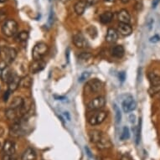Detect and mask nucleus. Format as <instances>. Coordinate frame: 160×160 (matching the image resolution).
Instances as JSON below:
<instances>
[{
  "label": "nucleus",
  "instance_id": "1",
  "mask_svg": "<svg viewBox=\"0 0 160 160\" xmlns=\"http://www.w3.org/2000/svg\"><path fill=\"white\" fill-rule=\"evenodd\" d=\"M48 51H49V46L45 43H37L32 50V57L34 61H40L45 57Z\"/></svg>",
  "mask_w": 160,
  "mask_h": 160
},
{
  "label": "nucleus",
  "instance_id": "2",
  "mask_svg": "<svg viewBox=\"0 0 160 160\" xmlns=\"http://www.w3.org/2000/svg\"><path fill=\"white\" fill-rule=\"evenodd\" d=\"M18 31V23L14 19H8L2 26V32L7 37H13Z\"/></svg>",
  "mask_w": 160,
  "mask_h": 160
},
{
  "label": "nucleus",
  "instance_id": "3",
  "mask_svg": "<svg viewBox=\"0 0 160 160\" xmlns=\"http://www.w3.org/2000/svg\"><path fill=\"white\" fill-rule=\"evenodd\" d=\"M108 117V113L104 111H97L88 118V122L92 126H97L102 124Z\"/></svg>",
  "mask_w": 160,
  "mask_h": 160
},
{
  "label": "nucleus",
  "instance_id": "4",
  "mask_svg": "<svg viewBox=\"0 0 160 160\" xmlns=\"http://www.w3.org/2000/svg\"><path fill=\"white\" fill-rule=\"evenodd\" d=\"M150 82L149 92L151 95H155L160 92V76L155 73L148 74Z\"/></svg>",
  "mask_w": 160,
  "mask_h": 160
},
{
  "label": "nucleus",
  "instance_id": "5",
  "mask_svg": "<svg viewBox=\"0 0 160 160\" xmlns=\"http://www.w3.org/2000/svg\"><path fill=\"white\" fill-rule=\"evenodd\" d=\"M106 99L104 97H97L94 99H92L88 104H87V109L90 111H99L105 107Z\"/></svg>",
  "mask_w": 160,
  "mask_h": 160
},
{
  "label": "nucleus",
  "instance_id": "6",
  "mask_svg": "<svg viewBox=\"0 0 160 160\" xmlns=\"http://www.w3.org/2000/svg\"><path fill=\"white\" fill-rule=\"evenodd\" d=\"M1 54H3V59L6 63H12L17 56V51L15 49L11 47H3L1 50Z\"/></svg>",
  "mask_w": 160,
  "mask_h": 160
},
{
  "label": "nucleus",
  "instance_id": "7",
  "mask_svg": "<svg viewBox=\"0 0 160 160\" xmlns=\"http://www.w3.org/2000/svg\"><path fill=\"white\" fill-rule=\"evenodd\" d=\"M72 41H73L74 45H76L77 48H80V49L87 48V45H88L87 39L81 32H78V33H76L74 34L72 36Z\"/></svg>",
  "mask_w": 160,
  "mask_h": 160
},
{
  "label": "nucleus",
  "instance_id": "8",
  "mask_svg": "<svg viewBox=\"0 0 160 160\" xmlns=\"http://www.w3.org/2000/svg\"><path fill=\"white\" fill-rule=\"evenodd\" d=\"M136 106V102H135V100H134V98L132 96H128V97H127L126 99L122 102V107L124 112L126 113H128L130 112H132L133 110H135Z\"/></svg>",
  "mask_w": 160,
  "mask_h": 160
},
{
  "label": "nucleus",
  "instance_id": "9",
  "mask_svg": "<svg viewBox=\"0 0 160 160\" xmlns=\"http://www.w3.org/2000/svg\"><path fill=\"white\" fill-rule=\"evenodd\" d=\"M86 87L91 93H97L102 89V83L98 79H93L87 83Z\"/></svg>",
  "mask_w": 160,
  "mask_h": 160
},
{
  "label": "nucleus",
  "instance_id": "10",
  "mask_svg": "<svg viewBox=\"0 0 160 160\" xmlns=\"http://www.w3.org/2000/svg\"><path fill=\"white\" fill-rule=\"evenodd\" d=\"M20 80L21 79L19 78V76L13 72L12 76H11V78L9 79V81L8 82V90L10 92H14L15 90L18 89V87H19V84H20Z\"/></svg>",
  "mask_w": 160,
  "mask_h": 160
},
{
  "label": "nucleus",
  "instance_id": "11",
  "mask_svg": "<svg viewBox=\"0 0 160 160\" xmlns=\"http://www.w3.org/2000/svg\"><path fill=\"white\" fill-rule=\"evenodd\" d=\"M24 101L25 100L23 99L21 97H14L12 101V102L10 104V108L13 109V110H17L19 112V113L22 115V108L24 105Z\"/></svg>",
  "mask_w": 160,
  "mask_h": 160
},
{
  "label": "nucleus",
  "instance_id": "12",
  "mask_svg": "<svg viewBox=\"0 0 160 160\" xmlns=\"http://www.w3.org/2000/svg\"><path fill=\"white\" fill-rule=\"evenodd\" d=\"M46 64L45 61H43L42 60L40 61H34L33 63L30 65L29 67V71L32 74H37L39 73V71H43L45 69Z\"/></svg>",
  "mask_w": 160,
  "mask_h": 160
},
{
  "label": "nucleus",
  "instance_id": "13",
  "mask_svg": "<svg viewBox=\"0 0 160 160\" xmlns=\"http://www.w3.org/2000/svg\"><path fill=\"white\" fill-rule=\"evenodd\" d=\"M24 129L20 122H15L10 128V135L13 137H20L24 134Z\"/></svg>",
  "mask_w": 160,
  "mask_h": 160
},
{
  "label": "nucleus",
  "instance_id": "14",
  "mask_svg": "<svg viewBox=\"0 0 160 160\" xmlns=\"http://www.w3.org/2000/svg\"><path fill=\"white\" fill-rule=\"evenodd\" d=\"M97 146L99 149L105 150L111 148L112 146V142L110 141V139L108 138L106 135L103 134L102 138L99 142L97 143Z\"/></svg>",
  "mask_w": 160,
  "mask_h": 160
},
{
  "label": "nucleus",
  "instance_id": "15",
  "mask_svg": "<svg viewBox=\"0 0 160 160\" xmlns=\"http://www.w3.org/2000/svg\"><path fill=\"white\" fill-rule=\"evenodd\" d=\"M118 37H119L118 32L116 29L110 28V29H108L107 35H106V40H107V42L112 44V43L118 41Z\"/></svg>",
  "mask_w": 160,
  "mask_h": 160
},
{
  "label": "nucleus",
  "instance_id": "16",
  "mask_svg": "<svg viewBox=\"0 0 160 160\" xmlns=\"http://www.w3.org/2000/svg\"><path fill=\"white\" fill-rule=\"evenodd\" d=\"M118 20L120 23H123V24H129L131 21V16L128 11L126 9H121L118 13Z\"/></svg>",
  "mask_w": 160,
  "mask_h": 160
},
{
  "label": "nucleus",
  "instance_id": "17",
  "mask_svg": "<svg viewBox=\"0 0 160 160\" xmlns=\"http://www.w3.org/2000/svg\"><path fill=\"white\" fill-rule=\"evenodd\" d=\"M36 152L34 148H28L24 150V152L22 153L21 159L22 160H35L36 159Z\"/></svg>",
  "mask_w": 160,
  "mask_h": 160
},
{
  "label": "nucleus",
  "instance_id": "18",
  "mask_svg": "<svg viewBox=\"0 0 160 160\" xmlns=\"http://www.w3.org/2000/svg\"><path fill=\"white\" fill-rule=\"evenodd\" d=\"M118 32L123 36H129L132 32V28L129 24L119 23V24H118Z\"/></svg>",
  "mask_w": 160,
  "mask_h": 160
},
{
  "label": "nucleus",
  "instance_id": "19",
  "mask_svg": "<svg viewBox=\"0 0 160 160\" xmlns=\"http://www.w3.org/2000/svg\"><path fill=\"white\" fill-rule=\"evenodd\" d=\"M3 150L5 154L13 155L15 152V143L11 140H7L3 146Z\"/></svg>",
  "mask_w": 160,
  "mask_h": 160
},
{
  "label": "nucleus",
  "instance_id": "20",
  "mask_svg": "<svg viewBox=\"0 0 160 160\" xmlns=\"http://www.w3.org/2000/svg\"><path fill=\"white\" fill-rule=\"evenodd\" d=\"M87 1H84V0H80V1H78L75 4V6H74V9H75V12L76 13V14H78V15L83 14L85 10H86V8H87Z\"/></svg>",
  "mask_w": 160,
  "mask_h": 160
},
{
  "label": "nucleus",
  "instance_id": "21",
  "mask_svg": "<svg viewBox=\"0 0 160 160\" xmlns=\"http://www.w3.org/2000/svg\"><path fill=\"white\" fill-rule=\"evenodd\" d=\"M124 53L125 50L122 45H115L111 49V54L115 58H122L124 55Z\"/></svg>",
  "mask_w": 160,
  "mask_h": 160
},
{
  "label": "nucleus",
  "instance_id": "22",
  "mask_svg": "<svg viewBox=\"0 0 160 160\" xmlns=\"http://www.w3.org/2000/svg\"><path fill=\"white\" fill-rule=\"evenodd\" d=\"M102 136V132L98 131V130H92V131L89 132V138L91 140V142H93V143H96V144L101 140Z\"/></svg>",
  "mask_w": 160,
  "mask_h": 160
},
{
  "label": "nucleus",
  "instance_id": "23",
  "mask_svg": "<svg viewBox=\"0 0 160 160\" xmlns=\"http://www.w3.org/2000/svg\"><path fill=\"white\" fill-rule=\"evenodd\" d=\"M113 18V13L111 11H106L100 15V22L103 24H108L112 22Z\"/></svg>",
  "mask_w": 160,
  "mask_h": 160
},
{
  "label": "nucleus",
  "instance_id": "24",
  "mask_svg": "<svg viewBox=\"0 0 160 160\" xmlns=\"http://www.w3.org/2000/svg\"><path fill=\"white\" fill-rule=\"evenodd\" d=\"M29 32L28 31H21L19 32L18 34H17V36H16V39H17V41L19 43L22 42H26L27 39H29Z\"/></svg>",
  "mask_w": 160,
  "mask_h": 160
},
{
  "label": "nucleus",
  "instance_id": "25",
  "mask_svg": "<svg viewBox=\"0 0 160 160\" xmlns=\"http://www.w3.org/2000/svg\"><path fill=\"white\" fill-rule=\"evenodd\" d=\"M32 85V79L29 76H25L23 79L20 80V84L19 87H23V88H29L31 87Z\"/></svg>",
  "mask_w": 160,
  "mask_h": 160
},
{
  "label": "nucleus",
  "instance_id": "26",
  "mask_svg": "<svg viewBox=\"0 0 160 160\" xmlns=\"http://www.w3.org/2000/svg\"><path fill=\"white\" fill-rule=\"evenodd\" d=\"M114 112H115V118L117 123H120L122 120V113L120 111V108H118L117 104H114Z\"/></svg>",
  "mask_w": 160,
  "mask_h": 160
},
{
  "label": "nucleus",
  "instance_id": "27",
  "mask_svg": "<svg viewBox=\"0 0 160 160\" xmlns=\"http://www.w3.org/2000/svg\"><path fill=\"white\" fill-rule=\"evenodd\" d=\"M130 138V131L128 127H124L122 132L121 136H120V139L122 141H125L127 139H128Z\"/></svg>",
  "mask_w": 160,
  "mask_h": 160
},
{
  "label": "nucleus",
  "instance_id": "28",
  "mask_svg": "<svg viewBox=\"0 0 160 160\" xmlns=\"http://www.w3.org/2000/svg\"><path fill=\"white\" fill-rule=\"evenodd\" d=\"M141 124H142V121L141 119H139L138 126L137 128L136 131V144H138L140 142V138H141Z\"/></svg>",
  "mask_w": 160,
  "mask_h": 160
},
{
  "label": "nucleus",
  "instance_id": "29",
  "mask_svg": "<svg viewBox=\"0 0 160 160\" xmlns=\"http://www.w3.org/2000/svg\"><path fill=\"white\" fill-rule=\"evenodd\" d=\"M92 55L91 53L89 52H82L81 53L80 55H79V60L80 61H87V60H89L90 58H92Z\"/></svg>",
  "mask_w": 160,
  "mask_h": 160
},
{
  "label": "nucleus",
  "instance_id": "30",
  "mask_svg": "<svg viewBox=\"0 0 160 160\" xmlns=\"http://www.w3.org/2000/svg\"><path fill=\"white\" fill-rule=\"evenodd\" d=\"M90 76H91V72H89V71H84V72H82V75L79 76V82H85L86 80L89 78Z\"/></svg>",
  "mask_w": 160,
  "mask_h": 160
},
{
  "label": "nucleus",
  "instance_id": "31",
  "mask_svg": "<svg viewBox=\"0 0 160 160\" xmlns=\"http://www.w3.org/2000/svg\"><path fill=\"white\" fill-rule=\"evenodd\" d=\"M7 13L4 9H0V22L6 21Z\"/></svg>",
  "mask_w": 160,
  "mask_h": 160
},
{
  "label": "nucleus",
  "instance_id": "32",
  "mask_svg": "<svg viewBox=\"0 0 160 160\" xmlns=\"http://www.w3.org/2000/svg\"><path fill=\"white\" fill-rule=\"evenodd\" d=\"M149 41L151 43H158V41H160V37L158 36V34H155L154 36H152L150 38Z\"/></svg>",
  "mask_w": 160,
  "mask_h": 160
},
{
  "label": "nucleus",
  "instance_id": "33",
  "mask_svg": "<svg viewBox=\"0 0 160 160\" xmlns=\"http://www.w3.org/2000/svg\"><path fill=\"white\" fill-rule=\"evenodd\" d=\"M118 77H119V80L121 81L122 82H123L126 79V73L124 71H122V72H119L118 74Z\"/></svg>",
  "mask_w": 160,
  "mask_h": 160
},
{
  "label": "nucleus",
  "instance_id": "34",
  "mask_svg": "<svg viewBox=\"0 0 160 160\" xmlns=\"http://www.w3.org/2000/svg\"><path fill=\"white\" fill-rule=\"evenodd\" d=\"M48 23L50 25H52L53 23H54V13H53L52 10L50 11V16H49V20H48Z\"/></svg>",
  "mask_w": 160,
  "mask_h": 160
},
{
  "label": "nucleus",
  "instance_id": "35",
  "mask_svg": "<svg viewBox=\"0 0 160 160\" xmlns=\"http://www.w3.org/2000/svg\"><path fill=\"white\" fill-rule=\"evenodd\" d=\"M2 160H16V158L13 157V155L5 154L3 157V159H2Z\"/></svg>",
  "mask_w": 160,
  "mask_h": 160
},
{
  "label": "nucleus",
  "instance_id": "36",
  "mask_svg": "<svg viewBox=\"0 0 160 160\" xmlns=\"http://www.w3.org/2000/svg\"><path fill=\"white\" fill-rule=\"evenodd\" d=\"M10 91L8 90V91H7V92L4 93V95H3V101H4V102H7L8 100V97L10 96Z\"/></svg>",
  "mask_w": 160,
  "mask_h": 160
},
{
  "label": "nucleus",
  "instance_id": "37",
  "mask_svg": "<svg viewBox=\"0 0 160 160\" xmlns=\"http://www.w3.org/2000/svg\"><path fill=\"white\" fill-rule=\"evenodd\" d=\"M98 0H87V5H94L95 3H97Z\"/></svg>",
  "mask_w": 160,
  "mask_h": 160
},
{
  "label": "nucleus",
  "instance_id": "38",
  "mask_svg": "<svg viewBox=\"0 0 160 160\" xmlns=\"http://www.w3.org/2000/svg\"><path fill=\"white\" fill-rule=\"evenodd\" d=\"M160 0H152V8H155L158 6V4L159 3Z\"/></svg>",
  "mask_w": 160,
  "mask_h": 160
},
{
  "label": "nucleus",
  "instance_id": "39",
  "mask_svg": "<svg viewBox=\"0 0 160 160\" xmlns=\"http://www.w3.org/2000/svg\"><path fill=\"white\" fill-rule=\"evenodd\" d=\"M66 60H67V62L70 61V49L67 48V50L66 51Z\"/></svg>",
  "mask_w": 160,
  "mask_h": 160
},
{
  "label": "nucleus",
  "instance_id": "40",
  "mask_svg": "<svg viewBox=\"0 0 160 160\" xmlns=\"http://www.w3.org/2000/svg\"><path fill=\"white\" fill-rule=\"evenodd\" d=\"M86 151H87V155H88V156H89V157L92 158V152H91V151H90V149H89V148H87V147H86Z\"/></svg>",
  "mask_w": 160,
  "mask_h": 160
},
{
  "label": "nucleus",
  "instance_id": "41",
  "mask_svg": "<svg viewBox=\"0 0 160 160\" xmlns=\"http://www.w3.org/2000/svg\"><path fill=\"white\" fill-rule=\"evenodd\" d=\"M105 3H112L115 2V0H103Z\"/></svg>",
  "mask_w": 160,
  "mask_h": 160
},
{
  "label": "nucleus",
  "instance_id": "42",
  "mask_svg": "<svg viewBox=\"0 0 160 160\" xmlns=\"http://www.w3.org/2000/svg\"><path fill=\"white\" fill-rule=\"evenodd\" d=\"M131 118V119H132V120H131L132 123H133V122H135V116L132 115L131 118Z\"/></svg>",
  "mask_w": 160,
  "mask_h": 160
},
{
  "label": "nucleus",
  "instance_id": "43",
  "mask_svg": "<svg viewBox=\"0 0 160 160\" xmlns=\"http://www.w3.org/2000/svg\"><path fill=\"white\" fill-rule=\"evenodd\" d=\"M121 1L122 3H128L130 0H121Z\"/></svg>",
  "mask_w": 160,
  "mask_h": 160
},
{
  "label": "nucleus",
  "instance_id": "44",
  "mask_svg": "<svg viewBox=\"0 0 160 160\" xmlns=\"http://www.w3.org/2000/svg\"><path fill=\"white\" fill-rule=\"evenodd\" d=\"M65 116H66V117H67V118H68V120H70V119H71V118H70V116H69L68 112H65Z\"/></svg>",
  "mask_w": 160,
  "mask_h": 160
},
{
  "label": "nucleus",
  "instance_id": "45",
  "mask_svg": "<svg viewBox=\"0 0 160 160\" xmlns=\"http://www.w3.org/2000/svg\"><path fill=\"white\" fill-rule=\"evenodd\" d=\"M6 1H7V0H0V3H5Z\"/></svg>",
  "mask_w": 160,
  "mask_h": 160
},
{
  "label": "nucleus",
  "instance_id": "46",
  "mask_svg": "<svg viewBox=\"0 0 160 160\" xmlns=\"http://www.w3.org/2000/svg\"><path fill=\"white\" fill-rule=\"evenodd\" d=\"M0 55H1V50H0Z\"/></svg>",
  "mask_w": 160,
  "mask_h": 160
},
{
  "label": "nucleus",
  "instance_id": "47",
  "mask_svg": "<svg viewBox=\"0 0 160 160\" xmlns=\"http://www.w3.org/2000/svg\"><path fill=\"white\" fill-rule=\"evenodd\" d=\"M49 1H50V2H51V1H52V0H49Z\"/></svg>",
  "mask_w": 160,
  "mask_h": 160
}]
</instances>
